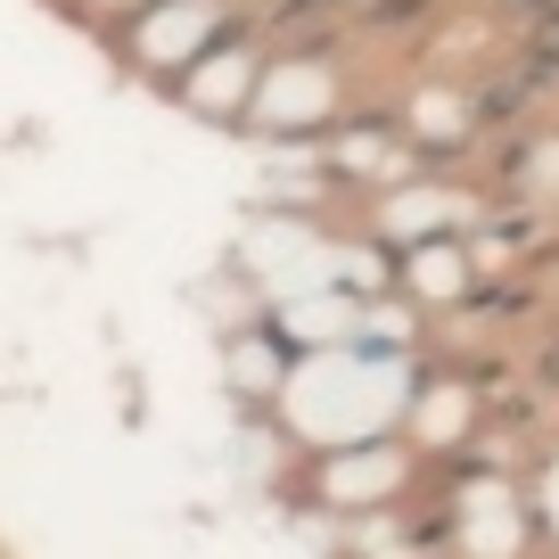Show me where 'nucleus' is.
<instances>
[{"mask_svg":"<svg viewBox=\"0 0 559 559\" xmlns=\"http://www.w3.org/2000/svg\"><path fill=\"white\" fill-rule=\"evenodd\" d=\"M230 25H239L230 0H157V9H140V17L123 25V50H132V67L181 83V67H198Z\"/></svg>","mask_w":559,"mask_h":559,"instance_id":"obj_1","label":"nucleus"},{"mask_svg":"<svg viewBox=\"0 0 559 559\" xmlns=\"http://www.w3.org/2000/svg\"><path fill=\"white\" fill-rule=\"evenodd\" d=\"M255 83H263V58H255V41L230 25V34L214 41L198 67H181L174 91L198 107V116H247V107H255Z\"/></svg>","mask_w":559,"mask_h":559,"instance_id":"obj_2","label":"nucleus"},{"mask_svg":"<svg viewBox=\"0 0 559 559\" xmlns=\"http://www.w3.org/2000/svg\"><path fill=\"white\" fill-rule=\"evenodd\" d=\"M321 107H330V83H321L313 67H263L247 116H255V123H313Z\"/></svg>","mask_w":559,"mask_h":559,"instance_id":"obj_3","label":"nucleus"}]
</instances>
